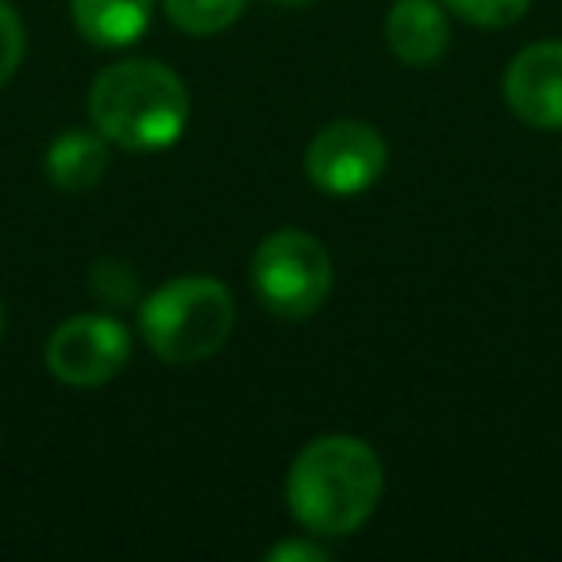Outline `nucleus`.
<instances>
[{
	"instance_id": "nucleus-8",
	"label": "nucleus",
	"mask_w": 562,
	"mask_h": 562,
	"mask_svg": "<svg viewBox=\"0 0 562 562\" xmlns=\"http://www.w3.org/2000/svg\"><path fill=\"white\" fill-rule=\"evenodd\" d=\"M385 40L405 66L439 63L451 43V20H447L443 0H397L385 20Z\"/></svg>"
},
{
	"instance_id": "nucleus-9",
	"label": "nucleus",
	"mask_w": 562,
	"mask_h": 562,
	"mask_svg": "<svg viewBox=\"0 0 562 562\" xmlns=\"http://www.w3.org/2000/svg\"><path fill=\"white\" fill-rule=\"evenodd\" d=\"M109 170V139L97 127H70L47 150V178L63 193H86Z\"/></svg>"
},
{
	"instance_id": "nucleus-16",
	"label": "nucleus",
	"mask_w": 562,
	"mask_h": 562,
	"mask_svg": "<svg viewBox=\"0 0 562 562\" xmlns=\"http://www.w3.org/2000/svg\"><path fill=\"white\" fill-rule=\"evenodd\" d=\"M4 324H9V313H4V297H0V336H4Z\"/></svg>"
},
{
	"instance_id": "nucleus-12",
	"label": "nucleus",
	"mask_w": 562,
	"mask_h": 562,
	"mask_svg": "<svg viewBox=\"0 0 562 562\" xmlns=\"http://www.w3.org/2000/svg\"><path fill=\"white\" fill-rule=\"evenodd\" d=\"M443 9L474 27H508L531 9V0H443Z\"/></svg>"
},
{
	"instance_id": "nucleus-4",
	"label": "nucleus",
	"mask_w": 562,
	"mask_h": 562,
	"mask_svg": "<svg viewBox=\"0 0 562 562\" xmlns=\"http://www.w3.org/2000/svg\"><path fill=\"white\" fill-rule=\"evenodd\" d=\"M336 266L316 235L301 227L270 232L250 255V285L281 321H308L328 301Z\"/></svg>"
},
{
	"instance_id": "nucleus-3",
	"label": "nucleus",
	"mask_w": 562,
	"mask_h": 562,
	"mask_svg": "<svg viewBox=\"0 0 562 562\" xmlns=\"http://www.w3.org/2000/svg\"><path fill=\"white\" fill-rule=\"evenodd\" d=\"M235 328V297L209 273H186L158 285L139 305V331L162 362H201L227 344Z\"/></svg>"
},
{
	"instance_id": "nucleus-11",
	"label": "nucleus",
	"mask_w": 562,
	"mask_h": 562,
	"mask_svg": "<svg viewBox=\"0 0 562 562\" xmlns=\"http://www.w3.org/2000/svg\"><path fill=\"white\" fill-rule=\"evenodd\" d=\"M247 0H162L166 16L173 27L189 35H216L243 16Z\"/></svg>"
},
{
	"instance_id": "nucleus-10",
	"label": "nucleus",
	"mask_w": 562,
	"mask_h": 562,
	"mask_svg": "<svg viewBox=\"0 0 562 562\" xmlns=\"http://www.w3.org/2000/svg\"><path fill=\"white\" fill-rule=\"evenodd\" d=\"M74 24L93 47H127L150 27L155 0H70Z\"/></svg>"
},
{
	"instance_id": "nucleus-5",
	"label": "nucleus",
	"mask_w": 562,
	"mask_h": 562,
	"mask_svg": "<svg viewBox=\"0 0 562 562\" xmlns=\"http://www.w3.org/2000/svg\"><path fill=\"white\" fill-rule=\"evenodd\" d=\"M132 359V336L116 316L81 313L58 324L47 339V370L74 390L109 385Z\"/></svg>"
},
{
	"instance_id": "nucleus-6",
	"label": "nucleus",
	"mask_w": 562,
	"mask_h": 562,
	"mask_svg": "<svg viewBox=\"0 0 562 562\" xmlns=\"http://www.w3.org/2000/svg\"><path fill=\"white\" fill-rule=\"evenodd\" d=\"M390 147L382 132L362 120H336L321 127L305 150V173L328 196H359L385 173Z\"/></svg>"
},
{
	"instance_id": "nucleus-15",
	"label": "nucleus",
	"mask_w": 562,
	"mask_h": 562,
	"mask_svg": "<svg viewBox=\"0 0 562 562\" xmlns=\"http://www.w3.org/2000/svg\"><path fill=\"white\" fill-rule=\"evenodd\" d=\"M278 4H290V9H305V4H316V0H278Z\"/></svg>"
},
{
	"instance_id": "nucleus-14",
	"label": "nucleus",
	"mask_w": 562,
	"mask_h": 562,
	"mask_svg": "<svg viewBox=\"0 0 562 562\" xmlns=\"http://www.w3.org/2000/svg\"><path fill=\"white\" fill-rule=\"evenodd\" d=\"M266 562H328V551L316 547L313 539H290L266 551Z\"/></svg>"
},
{
	"instance_id": "nucleus-13",
	"label": "nucleus",
	"mask_w": 562,
	"mask_h": 562,
	"mask_svg": "<svg viewBox=\"0 0 562 562\" xmlns=\"http://www.w3.org/2000/svg\"><path fill=\"white\" fill-rule=\"evenodd\" d=\"M24 50H27L24 20H20V12L12 9L9 0H0V86L12 81V74L20 70Z\"/></svg>"
},
{
	"instance_id": "nucleus-7",
	"label": "nucleus",
	"mask_w": 562,
	"mask_h": 562,
	"mask_svg": "<svg viewBox=\"0 0 562 562\" xmlns=\"http://www.w3.org/2000/svg\"><path fill=\"white\" fill-rule=\"evenodd\" d=\"M505 101L528 127L562 132V43L524 47L505 70Z\"/></svg>"
},
{
	"instance_id": "nucleus-1",
	"label": "nucleus",
	"mask_w": 562,
	"mask_h": 562,
	"mask_svg": "<svg viewBox=\"0 0 562 562\" xmlns=\"http://www.w3.org/2000/svg\"><path fill=\"white\" fill-rule=\"evenodd\" d=\"M382 490V459L359 436L313 439L285 474V501L293 520L324 539L355 536L374 516Z\"/></svg>"
},
{
	"instance_id": "nucleus-2",
	"label": "nucleus",
	"mask_w": 562,
	"mask_h": 562,
	"mask_svg": "<svg viewBox=\"0 0 562 562\" xmlns=\"http://www.w3.org/2000/svg\"><path fill=\"white\" fill-rule=\"evenodd\" d=\"M89 120L124 150H166L189 124V89L166 63L127 58L89 86Z\"/></svg>"
}]
</instances>
